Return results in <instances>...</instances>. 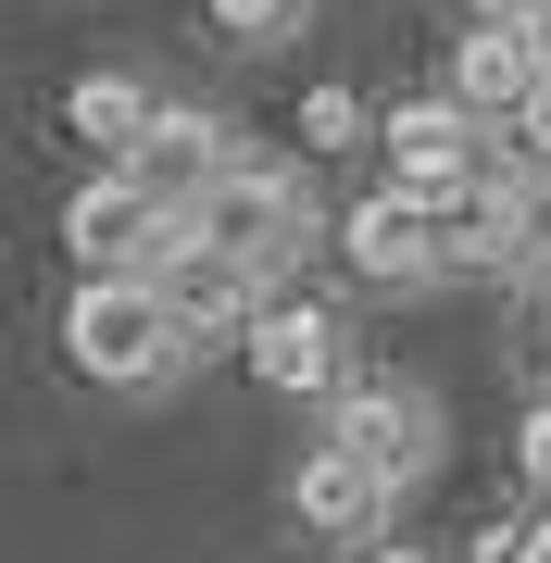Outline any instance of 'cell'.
<instances>
[{
	"mask_svg": "<svg viewBox=\"0 0 551 563\" xmlns=\"http://www.w3.org/2000/svg\"><path fill=\"white\" fill-rule=\"evenodd\" d=\"M63 363H76L88 388H164L188 339L164 313V288L151 276H76V301H63Z\"/></svg>",
	"mask_w": 551,
	"mask_h": 563,
	"instance_id": "cell-1",
	"label": "cell"
},
{
	"mask_svg": "<svg viewBox=\"0 0 551 563\" xmlns=\"http://www.w3.org/2000/svg\"><path fill=\"white\" fill-rule=\"evenodd\" d=\"M188 239L225 251V263H251V276H276V263H301L313 201H301V176H288V163H225L201 201H188Z\"/></svg>",
	"mask_w": 551,
	"mask_h": 563,
	"instance_id": "cell-2",
	"label": "cell"
},
{
	"mask_svg": "<svg viewBox=\"0 0 551 563\" xmlns=\"http://www.w3.org/2000/svg\"><path fill=\"white\" fill-rule=\"evenodd\" d=\"M176 239H188V213H164L139 176H88L76 201H63V251H76V276H164Z\"/></svg>",
	"mask_w": 551,
	"mask_h": 563,
	"instance_id": "cell-3",
	"label": "cell"
},
{
	"mask_svg": "<svg viewBox=\"0 0 551 563\" xmlns=\"http://www.w3.org/2000/svg\"><path fill=\"white\" fill-rule=\"evenodd\" d=\"M376 151H388V188H414V201H451V188L489 176V151H476V113L451 101V88H427V101H388L376 113Z\"/></svg>",
	"mask_w": 551,
	"mask_h": 563,
	"instance_id": "cell-4",
	"label": "cell"
},
{
	"mask_svg": "<svg viewBox=\"0 0 551 563\" xmlns=\"http://www.w3.org/2000/svg\"><path fill=\"white\" fill-rule=\"evenodd\" d=\"M439 263L451 276H539V213H527V176L489 163L476 188L439 201Z\"/></svg>",
	"mask_w": 551,
	"mask_h": 563,
	"instance_id": "cell-5",
	"label": "cell"
},
{
	"mask_svg": "<svg viewBox=\"0 0 551 563\" xmlns=\"http://www.w3.org/2000/svg\"><path fill=\"white\" fill-rule=\"evenodd\" d=\"M327 451H351L364 476L401 488V476H427V463H439V401H427V388H401V376H351Z\"/></svg>",
	"mask_w": 551,
	"mask_h": 563,
	"instance_id": "cell-6",
	"label": "cell"
},
{
	"mask_svg": "<svg viewBox=\"0 0 551 563\" xmlns=\"http://www.w3.org/2000/svg\"><path fill=\"white\" fill-rule=\"evenodd\" d=\"M239 351H251V376H264L276 401H339V388H351V351H339V313L327 301H264Z\"/></svg>",
	"mask_w": 551,
	"mask_h": 563,
	"instance_id": "cell-7",
	"label": "cell"
},
{
	"mask_svg": "<svg viewBox=\"0 0 551 563\" xmlns=\"http://www.w3.org/2000/svg\"><path fill=\"white\" fill-rule=\"evenodd\" d=\"M339 251H351L364 288H427V276H451V263H439V213L414 201V188H364V201L339 213Z\"/></svg>",
	"mask_w": 551,
	"mask_h": 563,
	"instance_id": "cell-8",
	"label": "cell"
},
{
	"mask_svg": "<svg viewBox=\"0 0 551 563\" xmlns=\"http://www.w3.org/2000/svg\"><path fill=\"white\" fill-rule=\"evenodd\" d=\"M151 288H164V313H176L188 351H201V339H251V313H264V276H251V263H225V251H201V239H176Z\"/></svg>",
	"mask_w": 551,
	"mask_h": 563,
	"instance_id": "cell-9",
	"label": "cell"
},
{
	"mask_svg": "<svg viewBox=\"0 0 551 563\" xmlns=\"http://www.w3.org/2000/svg\"><path fill=\"white\" fill-rule=\"evenodd\" d=\"M539 76H551V38H539V25H464V38H451V101H464L476 125H514V113H527L539 101Z\"/></svg>",
	"mask_w": 551,
	"mask_h": 563,
	"instance_id": "cell-10",
	"label": "cell"
},
{
	"mask_svg": "<svg viewBox=\"0 0 551 563\" xmlns=\"http://www.w3.org/2000/svg\"><path fill=\"white\" fill-rule=\"evenodd\" d=\"M225 163H239V151H225V113H201V101H164V113H151V139L125 151V176H139L164 213H188V201H201V188L225 176Z\"/></svg>",
	"mask_w": 551,
	"mask_h": 563,
	"instance_id": "cell-11",
	"label": "cell"
},
{
	"mask_svg": "<svg viewBox=\"0 0 551 563\" xmlns=\"http://www.w3.org/2000/svg\"><path fill=\"white\" fill-rule=\"evenodd\" d=\"M388 501H401V488L364 476L351 451H301V476H288V514H301V539H339V551L388 539Z\"/></svg>",
	"mask_w": 551,
	"mask_h": 563,
	"instance_id": "cell-12",
	"label": "cell"
},
{
	"mask_svg": "<svg viewBox=\"0 0 551 563\" xmlns=\"http://www.w3.org/2000/svg\"><path fill=\"white\" fill-rule=\"evenodd\" d=\"M151 113H164V101H151L139 76H76V88H63V139L101 151V176H125V151L151 139Z\"/></svg>",
	"mask_w": 551,
	"mask_h": 563,
	"instance_id": "cell-13",
	"label": "cell"
},
{
	"mask_svg": "<svg viewBox=\"0 0 551 563\" xmlns=\"http://www.w3.org/2000/svg\"><path fill=\"white\" fill-rule=\"evenodd\" d=\"M201 13H213V38L276 51V38H301V13H313V0H201Z\"/></svg>",
	"mask_w": 551,
	"mask_h": 563,
	"instance_id": "cell-14",
	"label": "cell"
},
{
	"mask_svg": "<svg viewBox=\"0 0 551 563\" xmlns=\"http://www.w3.org/2000/svg\"><path fill=\"white\" fill-rule=\"evenodd\" d=\"M301 139L313 151H351V139H364V101H351V88H313V101H301Z\"/></svg>",
	"mask_w": 551,
	"mask_h": 563,
	"instance_id": "cell-15",
	"label": "cell"
},
{
	"mask_svg": "<svg viewBox=\"0 0 551 563\" xmlns=\"http://www.w3.org/2000/svg\"><path fill=\"white\" fill-rule=\"evenodd\" d=\"M514 463H527V488H551V401H539L527 426H514Z\"/></svg>",
	"mask_w": 551,
	"mask_h": 563,
	"instance_id": "cell-16",
	"label": "cell"
},
{
	"mask_svg": "<svg viewBox=\"0 0 551 563\" xmlns=\"http://www.w3.org/2000/svg\"><path fill=\"white\" fill-rule=\"evenodd\" d=\"M514 139H527V163H551V76H539V101L514 113Z\"/></svg>",
	"mask_w": 551,
	"mask_h": 563,
	"instance_id": "cell-17",
	"label": "cell"
},
{
	"mask_svg": "<svg viewBox=\"0 0 551 563\" xmlns=\"http://www.w3.org/2000/svg\"><path fill=\"white\" fill-rule=\"evenodd\" d=\"M476 25H551V0H476Z\"/></svg>",
	"mask_w": 551,
	"mask_h": 563,
	"instance_id": "cell-18",
	"label": "cell"
},
{
	"mask_svg": "<svg viewBox=\"0 0 551 563\" xmlns=\"http://www.w3.org/2000/svg\"><path fill=\"white\" fill-rule=\"evenodd\" d=\"M514 563H551V514H539V526H514Z\"/></svg>",
	"mask_w": 551,
	"mask_h": 563,
	"instance_id": "cell-19",
	"label": "cell"
},
{
	"mask_svg": "<svg viewBox=\"0 0 551 563\" xmlns=\"http://www.w3.org/2000/svg\"><path fill=\"white\" fill-rule=\"evenodd\" d=\"M464 563H514V526H489V539H476V551H464Z\"/></svg>",
	"mask_w": 551,
	"mask_h": 563,
	"instance_id": "cell-20",
	"label": "cell"
},
{
	"mask_svg": "<svg viewBox=\"0 0 551 563\" xmlns=\"http://www.w3.org/2000/svg\"><path fill=\"white\" fill-rule=\"evenodd\" d=\"M364 563H439V551H364Z\"/></svg>",
	"mask_w": 551,
	"mask_h": 563,
	"instance_id": "cell-21",
	"label": "cell"
},
{
	"mask_svg": "<svg viewBox=\"0 0 551 563\" xmlns=\"http://www.w3.org/2000/svg\"><path fill=\"white\" fill-rule=\"evenodd\" d=\"M539 301H551V251H539Z\"/></svg>",
	"mask_w": 551,
	"mask_h": 563,
	"instance_id": "cell-22",
	"label": "cell"
},
{
	"mask_svg": "<svg viewBox=\"0 0 551 563\" xmlns=\"http://www.w3.org/2000/svg\"><path fill=\"white\" fill-rule=\"evenodd\" d=\"M539 38H551V25H539Z\"/></svg>",
	"mask_w": 551,
	"mask_h": 563,
	"instance_id": "cell-23",
	"label": "cell"
}]
</instances>
